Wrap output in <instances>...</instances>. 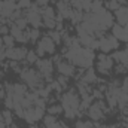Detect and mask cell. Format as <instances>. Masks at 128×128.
Masks as SVG:
<instances>
[{
    "instance_id": "19",
    "label": "cell",
    "mask_w": 128,
    "mask_h": 128,
    "mask_svg": "<svg viewBox=\"0 0 128 128\" xmlns=\"http://www.w3.org/2000/svg\"><path fill=\"white\" fill-rule=\"evenodd\" d=\"M2 39H3V46H4V49H6V48H14V46H15V39H14L10 34L2 36Z\"/></svg>"
},
{
    "instance_id": "38",
    "label": "cell",
    "mask_w": 128,
    "mask_h": 128,
    "mask_svg": "<svg viewBox=\"0 0 128 128\" xmlns=\"http://www.w3.org/2000/svg\"><path fill=\"white\" fill-rule=\"evenodd\" d=\"M30 128H40V127H39V125H36V124H32V127H30ZM43 128H45V127H43Z\"/></svg>"
},
{
    "instance_id": "37",
    "label": "cell",
    "mask_w": 128,
    "mask_h": 128,
    "mask_svg": "<svg viewBox=\"0 0 128 128\" xmlns=\"http://www.w3.org/2000/svg\"><path fill=\"white\" fill-rule=\"evenodd\" d=\"M118 3H119V4H125V3H127V0H118Z\"/></svg>"
},
{
    "instance_id": "40",
    "label": "cell",
    "mask_w": 128,
    "mask_h": 128,
    "mask_svg": "<svg viewBox=\"0 0 128 128\" xmlns=\"http://www.w3.org/2000/svg\"><path fill=\"white\" fill-rule=\"evenodd\" d=\"M51 2H54V3H57V2H58V0H51Z\"/></svg>"
},
{
    "instance_id": "11",
    "label": "cell",
    "mask_w": 128,
    "mask_h": 128,
    "mask_svg": "<svg viewBox=\"0 0 128 128\" xmlns=\"http://www.w3.org/2000/svg\"><path fill=\"white\" fill-rule=\"evenodd\" d=\"M97 72L94 70V67H88V68H85V72H84V74H82V78H80V80L84 82V84H86V85H91V84H94L97 82Z\"/></svg>"
},
{
    "instance_id": "29",
    "label": "cell",
    "mask_w": 128,
    "mask_h": 128,
    "mask_svg": "<svg viewBox=\"0 0 128 128\" xmlns=\"http://www.w3.org/2000/svg\"><path fill=\"white\" fill-rule=\"evenodd\" d=\"M80 3H82V12H90L91 10L92 0H80Z\"/></svg>"
},
{
    "instance_id": "18",
    "label": "cell",
    "mask_w": 128,
    "mask_h": 128,
    "mask_svg": "<svg viewBox=\"0 0 128 128\" xmlns=\"http://www.w3.org/2000/svg\"><path fill=\"white\" fill-rule=\"evenodd\" d=\"M2 116H3V121H4V124H6V127H12V112H10V109H4L3 112H2Z\"/></svg>"
},
{
    "instance_id": "13",
    "label": "cell",
    "mask_w": 128,
    "mask_h": 128,
    "mask_svg": "<svg viewBox=\"0 0 128 128\" xmlns=\"http://www.w3.org/2000/svg\"><path fill=\"white\" fill-rule=\"evenodd\" d=\"M63 113V106L61 104H51L49 107H48V115H52V116H58V115H61Z\"/></svg>"
},
{
    "instance_id": "22",
    "label": "cell",
    "mask_w": 128,
    "mask_h": 128,
    "mask_svg": "<svg viewBox=\"0 0 128 128\" xmlns=\"http://www.w3.org/2000/svg\"><path fill=\"white\" fill-rule=\"evenodd\" d=\"M104 4H106L104 8H106L107 10H118V9L121 8V4L118 3V0H107Z\"/></svg>"
},
{
    "instance_id": "35",
    "label": "cell",
    "mask_w": 128,
    "mask_h": 128,
    "mask_svg": "<svg viewBox=\"0 0 128 128\" xmlns=\"http://www.w3.org/2000/svg\"><path fill=\"white\" fill-rule=\"evenodd\" d=\"M97 128H110V125H106V124H98Z\"/></svg>"
},
{
    "instance_id": "1",
    "label": "cell",
    "mask_w": 128,
    "mask_h": 128,
    "mask_svg": "<svg viewBox=\"0 0 128 128\" xmlns=\"http://www.w3.org/2000/svg\"><path fill=\"white\" fill-rule=\"evenodd\" d=\"M20 76H21V80H22L28 88H32V91H36V90L45 86V79H43L42 74H40L37 70H34V68L24 67V68L21 70Z\"/></svg>"
},
{
    "instance_id": "5",
    "label": "cell",
    "mask_w": 128,
    "mask_h": 128,
    "mask_svg": "<svg viewBox=\"0 0 128 128\" xmlns=\"http://www.w3.org/2000/svg\"><path fill=\"white\" fill-rule=\"evenodd\" d=\"M96 58H97V72H98V73H101V74H109V73L113 70L115 61H113V58H112L110 55H107V54H100Z\"/></svg>"
},
{
    "instance_id": "7",
    "label": "cell",
    "mask_w": 128,
    "mask_h": 128,
    "mask_svg": "<svg viewBox=\"0 0 128 128\" xmlns=\"http://www.w3.org/2000/svg\"><path fill=\"white\" fill-rule=\"evenodd\" d=\"M37 48L42 49L45 54L54 55V54H55V49H57V45L54 43V40H52L49 36H43V37L37 42Z\"/></svg>"
},
{
    "instance_id": "43",
    "label": "cell",
    "mask_w": 128,
    "mask_h": 128,
    "mask_svg": "<svg viewBox=\"0 0 128 128\" xmlns=\"http://www.w3.org/2000/svg\"><path fill=\"white\" fill-rule=\"evenodd\" d=\"M10 128H15V127H10Z\"/></svg>"
},
{
    "instance_id": "12",
    "label": "cell",
    "mask_w": 128,
    "mask_h": 128,
    "mask_svg": "<svg viewBox=\"0 0 128 128\" xmlns=\"http://www.w3.org/2000/svg\"><path fill=\"white\" fill-rule=\"evenodd\" d=\"M112 36H115L119 42H125V32H124V27L119 26V24H113L112 26Z\"/></svg>"
},
{
    "instance_id": "24",
    "label": "cell",
    "mask_w": 128,
    "mask_h": 128,
    "mask_svg": "<svg viewBox=\"0 0 128 128\" xmlns=\"http://www.w3.org/2000/svg\"><path fill=\"white\" fill-rule=\"evenodd\" d=\"M14 24H15L16 27H20V28H22V30H24V28H27V26H28V21H27V18H26V15H24V16L18 18V20L14 22Z\"/></svg>"
},
{
    "instance_id": "2",
    "label": "cell",
    "mask_w": 128,
    "mask_h": 128,
    "mask_svg": "<svg viewBox=\"0 0 128 128\" xmlns=\"http://www.w3.org/2000/svg\"><path fill=\"white\" fill-rule=\"evenodd\" d=\"M60 100H61V106H63V110L66 109H72V110H79L80 107V96L78 91H74L73 88H70L68 91L63 92L60 96Z\"/></svg>"
},
{
    "instance_id": "30",
    "label": "cell",
    "mask_w": 128,
    "mask_h": 128,
    "mask_svg": "<svg viewBox=\"0 0 128 128\" xmlns=\"http://www.w3.org/2000/svg\"><path fill=\"white\" fill-rule=\"evenodd\" d=\"M0 34H2V36H6V34H9V27H8L6 24H3V26L0 27Z\"/></svg>"
},
{
    "instance_id": "26",
    "label": "cell",
    "mask_w": 128,
    "mask_h": 128,
    "mask_svg": "<svg viewBox=\"0 0 128 128\" xmlns=\"http://www.w3.org/2000/svg\"><path fill=\"white\" fill-rule=\"evenodd\" d=\"M40 37V28H30V42H36Z\"/></svg>"
},
{
    "instance_id": "9",
    "label": "cell",
    "mask_w": 128,
    "mask_h": 128,
    "mask_svg": "<svg viewBox=\"0 0 128 128\" xmlns=\"http://www.w3.org/2000/svg\"><path fill=\"white\" fill-rule=\"evenodd\" d=\"M43 127L45 128H68L64 122H60L57 119V116H52V115L43 116Z\"/></svg>"
},
{
    "instance_id": "41",
    "label": "cell",
    "mask_w": 128,
    "mask_h": 128,
    "mask_svg": "<svg viewBox=\"0 0 128 128\" xmlns=\"http://www.w3.org/2000/svg\"><path fill=\"white\" fill-rule=\"evenodd\" d=\"M125 51H127V52H128V42H127V49H125Z\"/></svg>"
},
{
    "instance_id": "17",
    "label": "cell",
    "mask_w": 128,
    "mask_h": 128,
    "mask_svg": "<svg viewBox=\"0 0 128 128\" xmlns=\"http://www.w3.org/2000/svg\"><path fill=\"white\" fill-rule=\"evenodd\" d=\"M42 18H51V20L55 18V10L52 9V6H45V8H42Z\"/></svg>"
},
{
    "instance_id": "6",
    "label": "cell",
    "mask_w": 128,
    "mask_h": 128,
    "mask_svg": "<svg viewBox=\"0 0 128 128\" xmlns=\"http://www.w3.org/2000/svg\"><path fill=\"white\" fill-rule=\"evenodd\" d=\"M119 48V40L115 37V36H112V34H107V36H103L101 39H100V51L103 52V54H107V52H110V51H113V49H118Z\"/></svg>"
},
{
    "instance_id": "16",
    "label": "cell",
    "mask_w": 128,
    "mask_h": 128,
    "mask_svg": "<svg viewBox=\"0 0 128 128\" xmlns=\"http://www.w3.org/2000/svg\"><path fill=\"white\" fill-rule=\"evenodd\" d=\"M103 9H104V2H103V0H92V3H91V10H90V12L98 14V12L103 10Z\"/></svg>"
},
{
    "instance_id": "23",
    "label": "cell",
    "mask_w": 128,
    "mask_h": 128,
    "mask_svg": "<svg viewBox=\"0 0 128 128\" xmlns=\"http://www.w3.org/2000/svg\"><path fill=\"white\" fill-rule=\"evenodd\" d=\"M37 60H39V57H37L36 51H28V52H27L26 61H27L28 64H36V63H37Z\"/></svg>"
},
{
    "instance_id": "20",
    "label": "cell",
    "mask_w": 128,
    "mask_h": 128,
    "mask_svg": "<svg viewBox=\"0 0 128 128\" xmlns=\"http://www.w3.org/2000/svg\"><path fill=\"white\" fill-rule=\"evenodd\" d=\"M74 128H97V125L90 119V121H76Z\"/></svg>"
},
{
    "instance_id": "42",
    "label": "cell",
    "mask_w": 128,
    "mask_h": 128,
    "mask_svg": "<svg viewBox=\"0 0 128 128\" xmlns=\"http://www.w3.org/2000/svg\"><path fill=\"white\" fill-rule=\"evenodd\" d=\"M0 107H2V101H0Z\"/></svg>"
},
{
    "instance_id": "15",
    "label": "cell",
    "mask_w": 128,
    "mask_h": 128,
    "mask_svg": "<svg viewBox=\"0 0 128 128\" xmlns=\"http://www.w3.org/2000/svg\"><path fill=\"white\" fill-rule=\"evenodd\" d=\"M70 21H72L73 24L79 26V24L84 21V12H82V10H74V9H73V15H72V18H70Z\"/></svg>"
},
{
    "instance_id": "28",
    "label": "cell",
    "mask_w": 128,
    "mask_h": 128,
    "mask_svg": "<svg viewBox=\"0 0 128 128\" xmlns=\"http://www.w3.org/2000/svg\"><path fill=\"white\" fill-rule=\"evenodd\" d=\"M16 4H18V8H20V9L27 10V9H30V6H32V0H20Z\"/></svg>"
},
{
    "instance_id": "10",
    "label": "cell",
    "mask_w": 128,
    "mask_h": 128,
    "mask_svg": "<svg viewBox=\"0 0 128 128\" xmlns=\"http://www.w3.org/2000/svg\"><path fill=\"white\" fill-rule=\"evenodd\" d=\"M115 20L119 26H127L128 24V6H121L118 10H115Z\"/></svg>"
},
{
    "instance_id": "36",
    "label": "cell",
    "mask_w": 128,
    "mask_h": 128,
    "mask_svg": "<svg viewBox=\"0 0 128 128\" xmlns=\"http://www.w3.org/2000/svg\"><path fill=\"white\" fill-rule=\"evenodd\" d=\"M121 64H124V66H125V68L128 70V57L125 58V61H124V63H121Z\"/></svg>"
},
{
    "instance_id": "39",
    "label": "cell",
    "mask_w": 128,
    "mask_h": 128,
    "mask_svg": "<svg viewBox=\"0 0 128 128\" xmlns=\"http://www.w3.org/2000/svg\"><path fill=\"white\" fill-rule=\"evenodd\" d=\"M110 128H119V125H110Z\"/></svg>"
},
{
    "instance_id": "31",
    "label": "cell",
    "mask_w": 128,
    "mask_h": 128,
    "mask_svg": "<svg viewBox=\"0 0 128 128\" xmlns=\"http://www.w3.org/2000/svg\"><path fill=\"white\" fill-rule=\"evenodd\" d=\"M48 2H49V0H36V3H37L40 8H45V6H48Z\"/></svg>"
},
{
    "instance_id": "33",
    "label": "cell",
    "mask_w": 128,
    "mask_h": 128,
    "mask_svg": "<svg viewBox=\"0 0 128 128\" xmlns=\"http://www.w3.org/2000/svg\"><path fill=\"white\" fill-rule=\"evenodd\" d=\"M0 128H6V124H4V121H3V116H2V113H0Z\"/></svg>"
},
{
    "instance_id": "8",
    "label": "cell",
    "mask_w": 128,
    "mask_h": 128,
    "mask_svg": "<svg viewBox=\"0 0 128 128\" xmlns=\"http://www.w3.org/2000/svg\"><path fill=\"white\" fill-rule=\"evenodd\" d=\"M55 64H57V70H58L60 74H64V76H67V78L74 76V73H76V66H73L70 61L61 58L58 63H55Z\"/></svg>"
},
{
    "instance_id": "14",
    "label": "cell",
    "mask_w": 128,
    "mask_h": 128,
    "mask_svg": "<svg viewBox=\"0 0 128 128\" xmlns=\"http://www.w3.org/2000/svg\"><path fill=\"white\" fill-rule=\"evenodd\" d=\"M127 57H128L127 51H116V52L112 54V58H113V61H116V63H124Z\"/></svg>"
},
{
    "instance_id": "27",
    "label": "cell",
    "mask_w": 128,
    "mask_h": 128,
    "mask_svg": "<svg viewBox=\"0 0 128 128\" xmlns=\"http://www.w3.org/2000/svg\"><path fill=\"white\" fill-rule=\"evenodd\" d=\"M43 26L46 27V28H55V26H57V21H55V18L54 20H51V18H43Z\"/></svg>"
},
{
    "instance_id": "34",
    "label": "cell",
    "mask_w": 128,
    "mask_h": 128,
    "mask_svg": "<svg viewBox=\"0 0 128 128\" xmlns=\"http://www.w3.org/2000/svg\"><path fill=\"white\" fill-rule=\"evenodd\" d=\"M124 32H125V42H128V24L124 26Z\"/></svg>"
},
{
    "instance_id": "21",
    "label": "cell",
    "mask_w": 128,
    "mask_h": 128,
    "mask_svg": "<svg viewBox=\"0 0 128 128\" xmlns=\"http://www.w3.org/2000/svg\"><path fill=\"white\" fill-rule=\"evenodd\" d=\"M48 36L54 40V43H55V45H58V43L61 42V32H58V30H49Z\"/></svg>"
},
{
    "instance_id": "4",
    "label": "cell",
    "mask_w": 128,
    "mask_h": 128,
    "mask_svg": "<svg viewBox=\"0 0 128 128\" xmlns=\"http://www.w3.org/2000/svg\"><path fill=\"white\" fill-rule=\"evenodd\" d=\"M54 61L52 60H48V58H40L37 60V72L42 74V78L45 79V82L51 84L52 82V73H54Z\"/></svg>"
},
{
    "instance_id": "3",
    "label": "cell",
    "mask_w": 128,
    "mask_h": 128,
    "mask_svg": "<svg viewBox=\"0 0 128 128\" xmlns=\"http://www.w3.org/2000/svg\"><path fill=\"white\" fill-rule=\"evenodd\" d=\"M107 110H109V109L106 107V104L103 103V100H97L96 103H92V104L88 107L86 115H88V118H90L92 122H97V121L104 119Z\"/></svg>"
},
{
    "instance_id": "32",
    "label": "cell",
    "mask_w": 128,
    "mask_h": 128,
    "mask_svg": "<svg viewBox=\"0 0 128 128\" xmlns=\"http://www.w3.org/2000/svg\"><path fill=\"white\" fill-rule=\"evenodd\" d=\"M4 58H6V57H4V48H0V64L3 63Z\"/></svg>"
},
{
    "instance_id": "44",
    "label": "cell",
    "mask_w": 128,
    "mask_h": 128,
    "mask_svg": "<svg viewBox=\"0 0 128 128\" xmlns=\"http://www.w3.org/2000/svg\"><path fill=\"white\" fill-rule=\"evenodd\" d=\"M8 128H10V127H8Z\"/></svg>"
},
{
    "instance_id": "25",
    "label": "cell",
    "mask_w": 128,
    "mask_h": 128,
    "mask_svg": "<svg viewBox=\"0 0 128 128\" xmlns=\"http://www.w3.org/2000/svg\"><path fill=\"white\" fill-rule=\"evenodd\" d=\"M57 82L63 86V90L66 88H68V78L67 76H64V74H58V78H57Z\"/></svg>"
}]
</instances>
